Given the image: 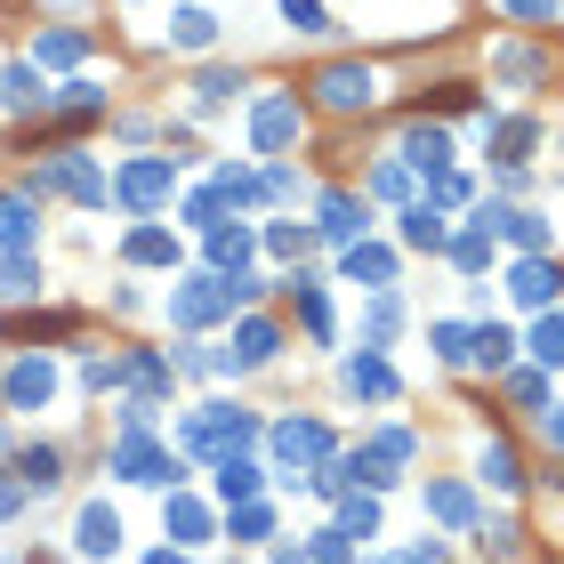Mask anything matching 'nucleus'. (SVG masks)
<instances>
[{"mask_svg": "<svg viewBox=\"0 0 564 564\" xmlns=\"http://www.w3.org/2000/svg\"><path fill=\"white\" fill-rule=\"evenodd\" d=\"M315 97H323V106H339V113L371 106V65H331V73H315Z\"/></svg>", "mask_w": 564, "mask_h": 564, "instance_id": "nucleus-1", "label": "nucleus"}, {"mask_svg": "<svg viewBox=\"0 0 564 564\" xmlns=\"http://www.w3.org/2000/svg\"><path fill=\"white\" fill-rule=\"evenodd\" d=\"M121 549V516L97 500V508H81V556H113Z\"/></svg>", "mask_w": 564, "mask_h": 564, "instance_id": "nucleus-2", "label": "nucleus"}, {"mask_svg": "<svg viewBox=\"0 0 564 564\" xmlns=\"http://www.w3.org/2000/svg\"><path fill=\"white\" fill-rule=\"evenodd\" d=\"M161 194H170V170H161V161H137V170H121V202H137V211H154Z\"/></svg>", "mask_w": 564, "mask_h": 564, "instance_id": "nucleus-3", "label": "nucleus"}, {"mask_svg": "<svg viewBox=\"0 0 564 564\" xmlns=\"http://www.w3.org/2000/svg\"><path fill=\"white\" fill-rule=\"evenodd\" d=\"M40 185H65V194H81V202H106V178H97L81 154H65V161H57V178H40Z\"/></svg>", "mask_w": 564, "mask_h": 564, "instance_id": "nucleus-4", "label": "nucleus"}, {"mask_svg": "<svg viewBox=\"0 0 564 564\" xmlns=\"http://www.w3.org/2000/svg\"><path fill=\"white\" fill-rule=\"evenodd\" d=\"M170 40H178V49H211V40H218V16H211V9H178V16H170Z\"/></svg>", "mask_w": 564, "mask_h": 564, "instance_id": "nucleus-5", "label": "nucleus"}, {"mask_svg": "<svg viewBox=\"0 0 564 564\" xmlns=\"http://www.w3.org/2000/svg\"><path fill=\"white\" fill-rule=\"evenodd\" d=\"M49 387H57V380H49V363H16L9 404H16V411H33V404H49Z\"/></svg>", "mask_w": 564, "mask_h": 564, "instance_id": "nucleus-6", "label": "nucleus"}, {"mask_svg": "<svg viewBox=\"0 0 564 564\" xmlns=\"http://www.w3.org/2000/svg\"><path fill=\"white\" fill-rule=\"evenodd\" d=\"M299 137V97H275V106H259V145H283Z\"/></svg>", "mask_w": 564, "mask_h": 564, "instance_id": "nucleus-7", "label": "nucleus"}, {"mask_svg": "<svg viewBox=\"0 0 564 564\" xmlns=\"http://www.w3.org/2000/svg\"><path fill=\"white\" fill-rule=\"evenodd\" d=\"M65 331H81V315H65V307H57V315H16L9 339H65Z\"/></svg>", "mask_w": 564, "mask_h": 564, "instance_id": "nucleus-8", "label": "nucleus"}, {"mask_svg": "<svg viewBox=\"0 0 564 564\" xmlns=\"http://www.w3.org/2000/svg\"><path fill=\"white\" fill-rule=\"evenodd\" d=\"M0 89H9V106H16V113H33V106H49V89H40V73H25V65H16L9 81H0Z\"/></svg>", "mask_w": 564, "mask_h": 564, "instance_id": "nucleus-9", "label": "nucleus"}, {"mask_svg": "<svg viewBox=\"0 0 564 564\" xmlns=\"http://www.w3.org/2000/svg\"><path fill=\"white\" fill-rule=\"evenodd\" d=\"M57 468H65V459H57V444H33V452H25V484H33V492H49Z\"/></svg>", "mask_w": 564, "mask_h": 564, "instance_id": "nucleus-10", "label": "nucleus"}, {"mask_svg": "<svg viewBox=\"0 0 564 564\" xmlns=\"http://www.w3.org/2000/svg\"><path fill=\"white\" fill-rule=\"evenodd\" d=\"M0 242H9V250L33 242V211H25V202H0Z\"/></svg>", "mask_w": 564, "mask_h": 564, "instance_id": "nucleus-11", "label": "nucleus"}, {"mask_svg": "<svg viewBox=\"0 0 564 564\" xmlns=\"http://www.w3.org/2000/svg\"><path fill=\"white\" fill-rule=\"evenodd\" d=\"M484 484H500V492H516V484H525V476H516V452H508V444H492V452H484Z\"/></svg>", "mask_w": 564, "mask_h": 564, "instance_id": "nucleus-12", "label": "nucleus"}, {"mask_svg": "<svg viewBox=\"0 0 564 564\" xmlns=\"http://www.w3.org/2000/svg\"><path fill=\"white\" fill-rule=\"evenodd\" d=\"M428 508L444 516V525H468V492H452V484H435V492H428Z\"/></svg>", "mask_w": 564, "mask_h": 564, "instance_id": "nucleus-13", "label": "nucleus"}, {"mask_svg": "<svg viewBox=\"0 0 564 564\" xmlns=\"http://www.w3.org/2000/svg\"><path fill=\"white\" fill-rule=\"evenodd\" d=\"M275 444H283L290 459H299V452H323V428H307V420H290V428L275 435Z\"/></svg>", "mask_w": 564, "mask_h": 564, "instance_id": "nucleus-14", "label": "nucleus"}, {"mask_svg": "<svg viewBox=\"0 0 564 564\" xmlns=\"http://www.w3.org/2000/svg\"><path fill=\"white\" fill-rule=\"evenodd\" d=\"M549 290H556L549 266H516V299H549Z\"/></svg>", "mask_w": 564, "mask_h": 564, "instance_id": "nucleus-15", "label": "nucleus"}, {"mask_svg": "<svg viewBox=\"0 0 564 564\" xmlns=\"http://www.w3.org/2000/svg\"><path fill=\"white\" fill-rule=\"evenodd\" d=\"M283 16H290L299 33H331V25H323V0H283Z\"/></svg>", "mask_w": 564, "mask_h": 564, "instance_id": "nucleus-16", "label": "nucleus"}, {"mask_svg": "<svg viewBox=\"0 0 564 564\" xmlns=\"http://www.w3.org/2000/svg\"><path fill=\"white\" fill-rule=\"evenodd\" d=\"M266 355H275V331H266V323H250V331H242V355H235V363H266Z\"/></svg>", "mask_w": 564, "mask_h": 564, "instance_id": "nucleus-17", "label": "nucleus"}, {"mask_svg": "<svg viewBox=\"0 0 564 564\" xmlns=\"http://www.w3.org/2000/svg\"><path fill=\"white\" fill-rule=\"evenodd\" d=\"M404 235H411V242H428V250H435V242H444V226H435V211H411V218H404Z\"/></svg>", "mask_w": 564, "mask_h": 564, "instance_id": "nucleus-18", "label": "nucleus"}, {"mask_svg": "<svg viewBox=\"0 0 564 564\" xmlns=\"http://www.w3.org/2000/svg\"><path fill=\"white\" fill-rule=\"evenodd\" d=\"M532 347H540V355H549V363H564V323L549 315V323H540V331H532Z\"/></svg>", "mask_w": 564, "mask_h": 564, "instance_id": "nucleus-19", "label": "nucleus"}, {"mask_svg": "<svg viewBox=\"0 0 564 564\" xmlns=\"http://www.w3.org/2000/svg\"><path fill=\"white\" fill-rule=\"evenodd\" d=\"M130 259H170V235H154V226H145V235H130Z\"/></svg>", "mask_w": 564, "mask_h": 564, "instance_id": "nucleus-20", "label": "nucleus"}, {"mask_svg": "<svg viewBox=\"0 0 564 564\" xmlns=\"http://www.w3.org/2000/svg\"><path fill=\"white\" fill-rule=\"evenodd\" d=\"M404 154H411V161H428V170H435V161H444V154H452V145H444V137H435V130H428V137H411V145H404Z\"/></svg>", "mask_w": 564, "mask_h": 564, "instance_id": "nucleus-21", "label": "nucleus"}, {"mask_svg": "<svg viewBox=\"0 0 564 564\" xmlns=\"http://www.w3.org/2000/svg\"><path fill=\"white\" fill-rule=\"evenodd\" d=\"M508 9H516V16H549L556 0H508Z\"/></svg>", "mask_w": 564, "mask_h": 564, "instance_id": "nucleus-22", "label": "nucleus"}, {"mask_svg": "<svg viewBox=\"0 0 564 564\" xmlns=\"http://www.w3.org/2000/svg\"><path fill=\"white\" fill-rule=\"evenodd\" d=\"M9 516H16V484H0V525H9Z\"/></svg>", "mask_w": 564, "mask_h": 564, "instance_id": "nucleus-23", "label": "nucleus"}, {"mask_svg": "<svg viewBox=\"0 0 564 564\" xmlns=\"http://www.w3.org/2000/svg\"><path fill=\"white\" fill-rule=\"evenodd\" d=\"M154 564H185V556H154Z\"/></svg>", "mask_w": 564, "mask_h": 564, "instance_id": "nucleus-24", "label": "nucleus"}]
</instances>
